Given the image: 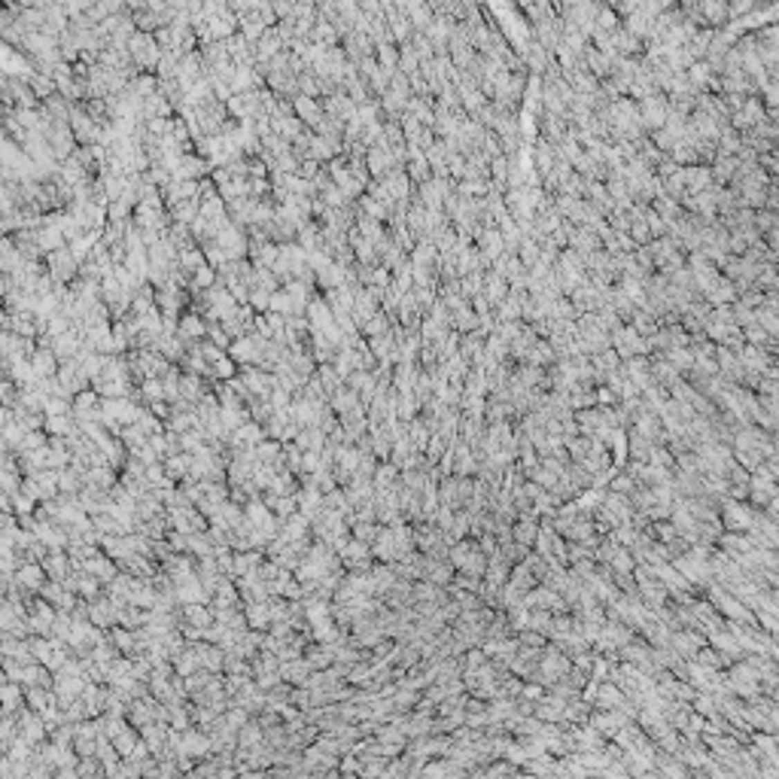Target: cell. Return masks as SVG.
Returning <instances> with one entry per match:
<instances>
[{
	"mask_svg": "<svg viewBox=\"0 0 779 779\" xmlns=\"http://www.w3.org/2000/svg\"><path fill=\"white\" fill-rule=\"evenodd\" d=\"M752 517H755V506H749V502L731 500V496H724V500L719 502V521H722L724 530L746 533L752 526Z\"/></svg>",
	"mask_w": 779,
	"mask_h": 779,
	"instance_id": "obj_1",
	"label": "cell"
},
{
	"mask_svg": "<svg viewBox=\"0 0 779 779\" xmlns=\"http://www.w3.org/2000/svg\"><path fill=\"white\" fill-rule=\"evenodd\" d=\"M177 755H189V758H195V761L210 758V755H213V746H210L208 731L195 728V724H192V728H186V731H180Z\"/></svg>",
	"mask_w": 779,
	"mask_h": 779,
	"instance_id": "obj_2",
	"label": "cell"
},
{
	"mask_svg": "<svg viewBox=\"0 0 779 779\" xmlns=\"http://www.w3.org/2000/svg\"><path fill=\"white\" fill-rule=\"evenodd\" d=\"M15 722H19L21 737H25L28 743H34V746H40L43 740H46V734H49V728H46L43 715L34 713V709H25V706L15 709Z\"/></svg>",
	"mask_w": 779,
	"mask_h": 779,
	"instance_id": "obj_3",
	"label": "cell"
},
{
	"mask_svg": "<svg viewBox=\"0 0 779 779\" xmlns=\"http://www.w3.org/2000/svg\"><path fill=\"white\" fill-rule=\"evenodd\" d=\"M125 719H128V724H131V728H143V724L156 722V719H158V700L152 697V694L131 700V704H128Z\"/></svg>",
	"mask_w": 779,
	"mask_h": 779,
	"instance_id": "obj_4",
	"label": "cell"
},
{
	"mask_svg": "<svg viewBox=\"0 0 779 779\" xmlns=\"http://www.w3.org/2000/svg\"><path fill=\"white\" fill-rule=\"evenodd\" d=\"M706 643L713 645L715 652H719V654H722V658L728 661V663H731V661H740V658H743V654H746V652H743V645L737 643V636H734V633H731V630H724V627H722V630H713V633H706Z\"/></svg>",
	"mask_w": 779,
	"mask_h": 779,
	"instance_id": "obj_5",
	"label": "cell"
},
{
	"mask_svg": "<svg viewBox=\"0 0 779 779\" xmlns=\"http://www.w3.org/2000/svg\"><path fill=\"white\" fill-rule=\"evenodd\" d=\"M12 582L19 587H25V591L37 594L40 591V585L46 582V572H43V563H34V560H21L19 567H15L12 572Z\"/></svg>",
	"mask_w": 779,
	"mask_h": 779,
	"instance_id": "obj_6",
	"label": "cell"
},
{
	"mask_svg": "<svg viewBox=\"0 0 779 779\" xmlns=\"http://www.w3.org/2000/svg\"><path fill=\"white\" fill-rule=\"evenodd\" d=\"M80 569L91 572V576H95L98 582L107 585V582H113V578H116L119 563H116V560H110V557H107L104 551H95L91 557H86V560H82V567H80Z\"/></svg>",
	"mask_w": 779,
	"mask_h": 779,
	"instance_id": "obj_7",
	"label": "cell"
},
{
	"mask_svg": "<svg viewBox=\"0 0 779 779\" xmlns=\"http://www.w3.org/2000/svg\"><path fill=\"white\" fill-rule=\"evenodd\" d=\"M372 557L381 563H396L399 560V548H396V539H393V530L387 524H381L375 542H372Z\"/></svg>",
	"mask_w": 779,
	"mask_h": 779,
	"instance_id": "obj_8",
	"label": "cell"
},
{
	"mask_svg": "<svg viewBox=\"0 0 779 779\" xmlns=\"http://www.w3.org/2000/svg\"><path fill=\"white\" fill-rule=\"evenodd\" d=\"M40 563H43L46 578H52V582H64V578L73 572L71 560H67V551H61V548H55V551H46V557Z\"/></svg>",
	"mask_w": 779,
	"mask_h": 779,
	"instance_id": "obj_9",
	"label": "cell"
},
{
	"mask_svg": "<svg viewBox=\"0 0 779 779\" xmlns=\"http://www.w3.org/2000/svg\"><path fill=\"white\" fill-rule=\"evenodd\" d=\"M140 731V740L143 743L149 746V752H152V758H156L158 752L165 749V743H167V734H171V724L167 722H149V724H143V728H137Z\"/></svg>",
	"mask_w": 779,
	"mask_h": 779,
	"instance_id": "obj_10",
	"label": "cell"
},
{
	"mask_svg": "<svg viewBox=\"0 0 779 779\" xmlns=\"http://www.w3.org/2000/svg\"><path fill=\"white\" fill-rule=\"evenodd\" d=\"M30 360V369H34V378H55L58 372V356L52 354V347H37L34 354L28 356Z\"/></svg>",
	"mask_w": 779,
	"mask_h": 779,
	"instance_id": "obj_11",
	"label": "cell"
},
{
	"mask_svg": "<svg viewBox=\"0 0 779 779\" xmlns=\"http://www.w3.org/2000/svg\"><path fill=\"white\" fill-rule=\"evenodd\" d=\"M454 572H457V569L450 567L448 560H439V557H430V554H426V560H423V578H426V582L445 587V585H450Z\"/></svg>",
	"mask_w": 779,
	"mask_h": 779,
	"instance_id": "obj_12",
	"label": "cell"
},
{
	"mask_svg": "<svg viewBox=\"0 0 779 779\" xmlns=\"http://www.w3.org/2000/svg\"><path fill=\"white\" fill-rule=\"evenodd\" d=\"M49 271H52V277L55 280H71L73 274H76V259H73V253L71 250H52L49 253Z\"/></svg>",
	"mask_w": 779,
	"mask_h": 779,
	"instance_id": "obj_13",
	"label": "cell"
},
{
	"mask_svg": "<svg viewBox=\"0 0 779 779\" xmlns=\"http://www.w3.org/2000/svg\"><path fill=\"white\" fill-rule=\"evenodd\" d=\"M21 706H25V685L12 682V679H3L0 682V709L3 713H15Z\"/></svg>",
	"mask_w": 779,
	"mask_h": 779,
	"instance_id": "obj_14",
	"label": "cell"
},
{
	"mask_svg": "<svg viewBox=\"0 0 779 779\" xmlns=\"http://www.w3.org/2000/svg\"><path fill=\"white\" fill-rule=\"evenodd\" d=\"M262 560H265V551H262V548H247V551H235V554H232V569H228V576L238 578V576H244V572L256 569Z\"/></svg>",
	"mask_w": 779,
	"mask_h": 779,
	"instance_id": "obj_15",
	"label": "cell"
},
{
	"mask_svg": "<svg viewBox=\"0 0 779 779\" xmlns=\"http://www.w3.org/2000/svg\"><path fill=\"white\" fill-rule=\"evenodd\" d=\"M624 691L618 688L612 679H603L600 688H597V697H594V709H618L624 704Z\"/></svg>",
	"mask_w": 779,
	"mask_h": 779,
	"instance_id": "obj_16",
	"label": "cell"
},
{
	"mask_svg": "<svg viewBox=\"0 0 779 779\" xmlns=\"http://www.w3.org/2000/svg\"><path fill=\"white\" fill-rule=\"evenodd\" d=\"M241 609H244V618H247V627L250 630H268V624H271L268 603L250 600V603H241Z\"/></svg>",
	"mask_w": 779,
	"mask_h": 779,
	"instance_id": "obj_17",
	"label": "cell"
},
{
	"mask_svg": "<svg viewBox=\"0 0 779 779\" xmlns=\"http://www.w3.org/2000/svg\"><path fill=\"white\" fill-rule=\"evenodd\" d=\"M162 466H165V475L171 481H183V478H189V469H192V454H186V450L167 454Z\"/></svg>",
	"mask_w": 779,
	"mask_h": 779,
	"instance_id": "obj_18",
	"label": "cell"
},
{
	"mask_svg": "<svg viewBox=\"0 0 779 779\" xmlns=\"http://www.w3.org/2000/svg\"><path fill=\"white\" fill-rule=\"evenodd\" d=\"M107 639H110L113 648H116L119 654H128V658H134V654H137V639H134V630L122 627V624H113V627L107 630Z\"/></svg>",
	"mask_w": 779,
	"mask_h": 779,
	"instance_id": "obj_19",
	"label": "cell"
},
{
	"mask_svg": "<svg viewBox=\"0 0 779 779\" xmlns=\"http://www.w3.org/2000/svg\"><path fill=\"white\" fill-rule=\"evenodd\" d=\"M180 621L192 624V627H208V624H213V609L208 603H186V606H180Z\"/></svg>",
	"mask_w": 779,
	"mask_h": 779,
	"instance_id": "obj_20",
	"label": "cell"
},
{
	"mask_svg": "<svg viewBox=\"0 0 779 779\" xmlns=\"http://www.w3.org/2000/svg\"><path fill=\"white\" fill-rule=\"evenodd\" d=\"M311 663L304 661V654L302 658H293V661H284L280 663V679H284V682H289V685H304V679L311 676Z\"/></svg>",
	"mask_w": 779,
	"mask_h": 779,
	"instance_id": "obj_21",
	"label": "cell"
},
{
	"mask_svg": "<svg viewBox=\"0 0 779 779\" xmlns=\"http://www.w3.org/2000/svg\"><path fill=\"white\" fill-rule=\"evenodd\" d=\"M210 606H241L238 585H232V578H228V576H223V578H219V585L213 587Z\"/></svg>",
	"mask_w": 779,
	"mask_h": 779,
	"instance_id": "obj_22",
	"label": "cell"
},
{
	"mask_svg": "<svg viewBox=\"0 0 779 779\" xmlns=\"http://www.w3.org/2000/svg\"><path fill=\"white\" fill-rule=\"evenodd\" d=\"M603 506H606L612 515L618 517V524L621 521H630L633 517V506H630V496L624 493H615V491H606V496H603Z\"/></svg>",
	"mask_w": 779,
	"mask_h": 779,
	"instance_id": "obj_23",
	"label": "cell"
},
{
	"mask_svg": "<svg viewBox=\"0 0 779 779\" xmlns=\"http://www.w3.org/2000/svg\"><path fill=\"white\" fill-rule=\"evenodd\" d=\"M204 393H208V387H204V378H201V375H189V372H183V375H180V399H186V402H192V405H195Z\"/></svg>",
	"mask_w": 779,
	"mask_h": 779,
	"instance_id": "obj_24",
	"label": "cell"
},
{
	"mask_svg": "<svg viewBox=\"0 0 779 779\" xmlns=\"http://www.w3.org/2000/svg\"><path fill=\"white\" fill-rule=\"evenodd\" d=\"M259 743H265L262 724H259L256 719H247L238 728V746H241V749H253V746H259Z\"/></svg>",
	"mask_w": 779,
	"mask_h": 779,
	"instance_id": "obj_25",
	"label": "cell"
},
{
	"mask_svg": "<svg viewBox=\"0 0 779 779\" xmlns=\"http://www.w3.org/2000/svg\"><path fill=\"white\" fill-rule=\"evenodd\" d=\"M354 405H360V393H356V390H350L347 384H341L329 396V408L335 411V414H345V411H350Z\"/></svg>",
	"mask_w": 779,
	"mask_h": 779,
	"instance_id": "obj_26",
	"label": "cell"
},
{
	"mask_svg": "<svg viewBox=\"0 0 779 779\" xmlns=\"http://www.w3.org/2000/svg\"><path fill=\"white\" fill-rule=\"evenodd\" d=\"M396 481H399V466L390 463V460H381L375 475H372V487H375V491H387V487H393Z\"/></svg>",
	"mask_w": 779,
	"mask_h": 779,
	"instance_id": "obj_27",
	"label": "cell"
},
{
	"mask_svg": "<svg viewBox=\"0 0 779 779\" xmlns=\"http://www.w3.org/2000/svg\"><path fill=\"white\" fill-rule=\"evenodd\" d=\"M43 430L46 435H71L76 430L73 414H43Z\"/></svg>",
	"mask_w": 779,
	"mask_h": 779,
	"instance_id": "obj_28",
	"label": "cell"
},
{
	"mask_svg": "<svg viewBox=\"0 0 779 779\" xmlns=\"http://www.w3.org/2000/svg\"><path fill=\"white\" fill-rule=\"evenodd\" d=\"M536 533H539V521H530V517H517L515 524H511V539L521 542V545H530L536 542Z\"/></svg>",
	"mask_w": 779,
	"mask_h": 779,
	"instance_id": "obj_29",
	"label": "cell"
},
{
	"mask_svg": "<svg viewBox=\"0 0 779 779\" xmlns=\"http://www.w3.org/2000/svg\"><path fill=\"white\" fill-rule=\"evenodd\" d=\"M591 704H585L582 697H576V700H567V706H563V719L560 722H567V724H585L587 722V715H591Z\"/></svg>",
	"mask_w": 779,
	"mask_h": 779,
	"instance_id": "obj_30",
	"label": "cell"
},
{
	"mask_svg": "<svg viewBox=\"0 0 779 779\" xmlns=\"http://www.w3.org/2000/svg\"><path fill=\"white\" fill-rule=\"evenodd\" d=\"M663 360L673 365L679 375H685V372L694 365V354L688 347H667V350H663Z\"/></svg>",
	"mask_w": 779,
	"mask_h": 779,
	"instance_id": "obj_31",
	"label": "cell"
},
{
	"mask_svg": "<svg viewBox=\"0 0 779 779\" xmlns=\"http://www.w3.org/2000/svg\"><path fill=\"white\" fill-rule=\"evenodd\" d=\"M439 502L450 508H460V496H457V475H441L439 478Z\"/></svg>",
	"mask_w": 779,
	"mask_h": 779,
	"instance_id": "obj_32",
	"label": "cell"
},
{
	"mask_svg": "<svg viewBox=\"0 0 779 779\" xmlns=\"http://www.w3.org/2000/svg\"><path fill=\"white\" fill-rule=\"evenodd\" d=\"M82 487V475L80 472H73L71 466H64V469H58V493L64 496H76Z\"/></svg>",
	"mask_w": 779,
	"mask_h": 779,
	"instance_id": "obj_33",
	"label": "cell"
},
{
	"mask_svg": "<svg viewBox=\"0 0 779 779\" xmlns=\"http://www.w3.org/2000/svg\"><path fill=\"white\" fill-rule=\"evenodd\" d=\"M235 375H238V363H235L228 354H223L217 363H210V378L208 381H232Z\"/></svg>",
	"mask_w": 779,
	"mask_h": 779,
	"instance_id": "obj_34",
	"label": "cell"
},
{
	"mask_svg": "<svg viewBox=\"0 0 779 779\" xmlns=\"http://www.w3.org/2000/svg\"><path fill=\"white\" fill-rule=\"evenodd\" d=\"M691 661H697L700 667H709V670H724V667H728V661H724L722 654L715 652V648L709 645V643H706V645H700L697 652H694V658H691Z\"/></svg>",
	"mask_w": 779,
	"mask_h": 779,
	"instance_id": "obj_35",
	"label": "cell"
},
{
	"mask_svg": "<svg viewBox=\"0 0 779 779\" xmlns=\"http://www.w3.org/2000/svg\"><path fill=\"white\" fill-rule=\"evenodd\" d=\"M137 740H140V731L131 728V724H128L125 731H119V734L113 737V746H116V755H119V758H128V755H131Z\"/></svg>",
	"mask_w": 779,
	"mask_h": 779,
	"instance_id": "obj_36",
	"label": "cell"
},
{
	"mask_svg": "<svg viewBox=\"0 0 779 779\" xmlns=\"http://www.w3.org/2000/svg\"><path fill=\"white\" fill-rule=\"evenodd\" d=\"M420 694L423 691H414V688H399V685H396V691H393V706L396 709H402V713H408V709H414L417 706V700H420Z\"/></svg>",
	"mask_w": 779,
	"mask_h": 779,
	"instance_id": "obj_37",
	"label": "cell"
},
{
	"mask_svg": "<svg viewBox=\"0 0 779 779\" xmlns=\"http://www.w3.org/2000/svg\"><path fill=\"white\" fill-rule=\"evenodd\" d=\"M201 491H204V500H210V502H226L228 500V481H208L204 478L201 481Z\"/></svg>",
	"mask_w": 779,
	"mask_h": 779,
	"instance_id": "obj_38",
	"label": "cell"
},
{
	"mask_svg": "<svg viewBox=\"0 0 779 779\" xmlns=\"http://www.w3.org/2000/svg\"><path fill=\"white\" fill-rule=\"evenodd\" d=\"M609 567H612L615 572H633V567H636V560H633L630 548H621V545H615L612 557H609Z\"/></svg>",
	"mask_w": 779,
	"mask_h": 779,
	"instance_id": "obj_39",
	"label": "cell"
},
{
	"mask_svg": "<svg viewBox=\"0 0 779 779\" xmlns=\"http://www.w3.org/2000/svg\"><path fill=\"white\" fill-rule=\"evenodd\" d=\"M378 530H381L378 521H354V524H350V536L360 539V542H369V545L375 542Z\"/></svg>",
	"mask_w": 779,
	"mask_h": 779,
	"instance_id": "obj_40",
	"label": "cell"
},
{
	"mask_svg": "<svg viewBox=\"0 0 779 779\" xmlns=\"http://www.w3.org/2000/svg\"><path fill=\"white\" fill-rule=\"evenodd\" d=\"M445 450H448V439H445V435H441V432H430V441H426V448H423V457H426V460L435 466V463H439V457L445 454Z\"/></svg>",
	"mask_w": 779,
	"mask_h": 779,
	"instance_id": "obj_41",
	"label": "cell"
},
{
	"mask_svg": "<svg viewBox=\"0 0 779 779\" xmlns=\"http://www.w3.org/2000/svg\"><path fill=\"white\" fill-rule=\"evenodd\" d=\"M311 314V326H314V332H323L326 326H332V317H329V308H326L323 302H311L308 308Z\"/></svg>",
	"mask_w": 779,
	"mask_h": 779,
	"instance_id": "obj_42",
	"label": "cell"
},
{
	"mask_svg": "<svg viewBox=\"0 0 779 779\" xmlns=\"http://www.w3.org/2000/svg\"><path fill=\"white\" fill-rule=\"evenodd\" d=\"M551 618H554V612H548V609H530V630H536V633H542V636L548 639Z\"/></svg>",
	"mask_w": 779,
	"mask_h": 779,
	"instance_id": "obj_43",
	"label": "cell"
},
{
	"mask_svg": "<svg viewBox=\"0 0 779 779\" xmlns=\"http://www.w3.org/2000/svg\"><path fill=\"white\" fill-rule=\"evenodd\" d=\"M271 511L280 517V521H284V517H289L293 511H299V502H295L293 493H289V496H277V500H274V506H271Z\"/></svg>",
	"mask_w": 779,
	"mask_h": 779,
	"instance_id": "obj_44",
	"label": "cell"
},
{
	"mask_svg": "<svg viewBox=\"0 0 779 779\" xmlns=\"http://www.w3.org/2000/svg\"><path fill=\"white\" fill-rule=\"evenodd\" d=\"M43 414H71V399H64V396H46Z\"/></svg>",
	"mask_w": 779,
	"mask_h": 779,
	"instance_id": "obj_45",
	"label": "cell"
},
{
	"mask_svg": "<svg viewBox=\"0 0 779 779\" xmlns=\"http://www.w3.org/2000/svg\"><path fill=\"white\" fill-rule=\"evenodd\" d=\"M633 487H636V481H633V478L627 475V472L621 469V472H618V475H615L612 481H609V487H606V491H615V493H624V496H630V491H633Z\"/></svg>",
	"mask_w": 779,
	"mask_h": 779,
	"instance_id": "obj_46",
	"label": "cell"
},
{
	"mask_svg": "<svg viewBox=\"0 0 779 779\" xmlns=\"http://www.w3.org/2000/svg\"><path fill=\"white\" fill-rule=\"evenodd\" d=\"M755 624H758L764 633H773L776 636V612H770V609H755Z\"/></svg>",
	"mask_w": 779,
	"mask_h": 779,
	"instance_id": "obj_47",
	"label": "cell"
},
{
	"mask_svg": "<svg viewBox=\"0 0 779 779\" xmlns=\"http://www.w3.org/2000/svg\"><path fill=\"white\" fill-rule=\"evenodd\" d=\"M670 511H673V502H652L643 515L648 517V521H667Z\"/></svg>",
	"mask_w": 779,
	"mask_h": 779,
	"instance_id": "obj_48",
	"label": "cell"
},
{
	"mask_svg": "<svg viewBox=\"0 0 779 779\" xmlns=\"http://www.w3.org/2000/svg\"><path fill=\"white\" fill-rule=\"evenodd\" d=\"M223 719H226L228 724H232V728H235V731H238V728H241V724H244V722H247V719H250V713H247V709H244V706H228V709H226V713H223Z\"/></svg>",
	"mask_w": 779,
	"mask_h": 779,
	"instance_id": "obj_49",
	"label": "cell"
},
{
	"mask_svg": "<svg viewBox=\"0 0 779 779\" xmlns=\"http://www.w3.org/2000/svg\"><path fill=\"white\" fill-rule=\"evenodd\" d=\"M515 636H517V643H521V645H533V648H542V645L548 643V639L542 636V633L530 630V627H526V630H521V633H515Z\"/></svg>",
	"mask_w": 779,
	"mask_h": 779,
	"instance_id": "obj_50",
	"label": "cell"
},
{
	"mask_svg": "<svg viewBox=\"0 0 779 779\" xmlns=\"http://www.w3.org/2000/svg\"><path fill=\"white\" fill-rule=\"evenodd\" d=\"M363 332L369 335V338H375V335H384V332H387V323L375 314L372 320H365V323H363Z\"/></svg>",
	"mask_w": 779,
	"mask_h": 779,
	"instance_id": "obj_51",
	"label": "cell"
},
{
	"mask_svg": "<svg viewBox=\"0 0 779 779\" xmlns=\"http://www.w3.org/2000/svg\"><path fill=\"white\" fill-rule=\"evenodd\" d=\"M180 262L186 265V271H195L198 265H204V262H201V253H198V250H183V253H180Z\"/></svg>",
	"mask_w": 779,
	"mask_h": 779,
	"instance_id": "obj_52",
	"label": "cell"
},
{
	"mask_svg": "<svg viewBox=\"0 0 779 779\" xmlns=\"http://www.w3.org/2000/svg\"><path fill=\"white\" fill-rule=\"evenodd\" d=\"M213 284V268L210 265H198L195 268V286H210Z\"/></svg>",
	"mask_w": 779,
	"mask_h": 779,
	"instance_id": "obj_53",
	"label": "cell"
},
{
	"mask_svg": "<svg viewBox=\"0 0 779 779\" xmlns=\"http://www.w3.org/2000/svg\"><path fill=\"white\" fill-rule=\"evenodd\" d=\"M147 408L152 411V414H156L158 420H165L167 414H171V402H165V399H156V402H147Z\"/></svg>",
	"mask_w": 779,
	"mask_h": 779,
	"instance_id": "obj_54",
	"label": "cell"
},
{
	"mask_svg": "<svg viewBox=\"0 0 779 779\" xmlns=\"http://www.w3.org/2000/svg\"><path fill=\"white\" fill-rule=\"evenodd\" d=\"M268 299H271V295H268V289H253V295H250V302H253V308H259V311H262V308H268Z\"/></svg>",
	"mask_w": 779,
	"mask_h": 779,
	"instance_id": "obj_55",
	"label": "cell"
},
{
	"mask_svg": "<svg viewBox=\"0 0 779 779\" xmlns=\"http://www.w3.org/2000/svg\"><path fill=\"white\" fill-rule=\"evenodd\" d=\"M478 326V320L469 314V311H460V314H457V329H475Z\"/></svg>",
	"mask_w": 779,
	"mask_h": 779,
	"instance_id": "obj_56",
	"label": "cell"
},
{
	"mask_svg": "<svg viewBox=\"0 0 779 779\" xmlns=\"http://www.w3.org/2000/svg\"><path fill=\"white\" fill-rule=\"evenodd\" d=\"M6 293V277H3V271H0V295Z\"/></svg>",
	"mask_w": 779,
	"mask_h": 779,
	"instance_id": "obj_57",
	"label": "cell"
}]
</instances>
